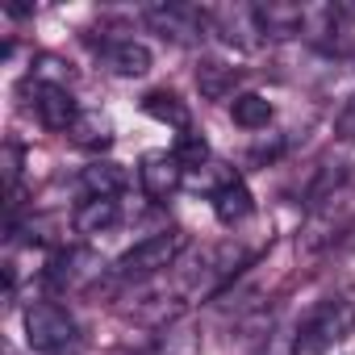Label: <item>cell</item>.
<instances>
[{"instance_id": "16", "label": "cell", "mask_w": 355, "mask_h": 355, "mask_svg": "<svg viewBox=\"0 0 355 355\" xmlns=\"http://www.w3.org/2000/svg\"><path fill=\"white\" fill-rule=\"evenodd\" d=\"M142 113L155 117V121H163V125H171V130H189V121H193L189 105L175 96V92H167V88L146 92V96H142Z\"/></svg>"}, {"instance_id": "2", "label": "cell", "mask_w": 355, "mask_h": 355, "mask_svg": "<svg viewBox=\"0 0 355 355\" xmlns=\"http://www.w3.org/2000/svg\"><path fill=\"white\" fill-rule=\"evenodd\" d=\"M189 247V234L184 230H163V234H150L142 239L138 247H130L121 259H117V280H146V276H159L167 272L180 251Z\"/></svg>"}, {"instance_id": "19", "label": "cell", "mask_w": 355, "mask_h": 355, "mask_svg": "<svg viewBox=\"0 0 355 355\" xmlns=\"http://www.w3.org/2000/svg\"><path fill=\"white\" fill-rule=\"evenodd\" d=\"M197 347H201L197 330H189V326H171V330H163V334L146 347V355H197Z\"/></svg>"}, {"instance_id": "7", "label": "cell", "mask_w": 355, "mask_h": 355, "mask_svg": "<svg viewBox=\"0 0 355 355\" xmlns=\"http://www.w3.org/2000/svg\"><path fill=\"white\" fill-rule=\"evenodd\" d=\"M101 255L88 251V247H67V251H55V259L46 263V280L51 288L67 293V288H88L96 276H101Z\"/></svg>"}, {"instance_id": "15", "label": "cell", "mask_w": 355, "mask_h": 355, "mask_svg": "<svg viewBox=\"0 0 355 355\" xmlns=\"http://www.w3.org/2000/svg\"><path fill=\"white\" fill-rule=\"evenodd\" d=\"M251 209H255V197H251V189H247L243 180H230L226 189L214 193V218H218L222 226H239V222H247Z\"/></svg>"}, {"instance_id": "14", "label": "cell", "mask_w": 355, "mask_h": 355, "mask_svg": "<svg viewBox=\"0 0 355 355\" xmlns=\"http://www.w3.org/2000/svg\"><path fill=\"white\" fill-rule=\"evenodd\" d=\"M239 80H243L239 67H226V63H218V59H201V63H197V88H201L205 101H226V96H234Z\"/></svg>"}, {"instance_id": "6", "label": "cell", "mask_w": 355, "mask_h": 355, "mask_svg": "<svg viewBox=\"0 0 355 355\" xmlns=\"http://www.w3.org/2000/svg\"><path fill=\"white\" fill-rule=\"evenodd\" d=\"M209 30L222 34V42L239 46V51H255L263 42V26L255 5H218L209 9Z\"/></svg>"}, {"instance_id": "10", "label": "cell", "mask_w": 355, "mask_h": 355, "mask_svg": "<svg viewBox=\"0 0 355 355\" xmlns=\"http://www.w3.org/2000/svg\"><path fill=\"white\" fill-rule=\"evenodd\" d=\"M263 38H297L305 30V5L297 0H268V5H255Z\"/></svg>"}, {"instance_id": "1", "label": "cell", "mask_w": 355, "mask_h": 355, "mask_svg": "<svg viewBox=\"0 0 355 355\" xmlns=\"http://www.w3.org/2000/svg\"><path fill=\"white\" fill-rule=\"evenodd\" d=\"M355 330V301L347 297H330L322 301L297 330V355H322L334 343H343Z\"/></svg>"}, {"instance_id": "13", "label": "cell", "mask_w": 355, "mask_h": 355, "mask_svg": "<svg viewBox=\"0 0 355 355\" xmlns=\"http://www.w3.org/2000/svg\"><path fill=\"white\" fill-rule=\"evenodd\" d=\"M67 138H71L80 150H105V146H113V121H109V113H101V109H80V117H76V125L67 130Z\"/></svg>"}, {"instance_id": "12", "label": "cell", "mask_w": 355, "mask_h": 355, "mask_svg": "<svg viewBox=\"0 0 355 355\" xmlns=\"http://www.w3.org/2000/svg\"><path fill=\"white\" fill-rule=\"evenodd\" d=\"M105 67H109L113 76L138 80V76L150 71V51H146L142 42H134V38H117V42L105 46Z\"/></svg>"}, {"instance_id": "3", "label": "cell", "mask_w": 355, "mask_h": 355, "mask_svg": "<svg viewBox=\"0 0 355 355\" xmlns=\"http://www.w3.org/2000/svg\"><path fill=\"white\" fill-rule=\"evenodd\" d=\"M243 263H247V251H243L239 243H218V247L201 251L197 268L184 276V297H189V301L214 297L222 284H230V280L243 272Z\"/></svg>"}, {"instance_id": "5", "label": "cell", "mask_w": 355, "mask_h": 355, "mask_svg": "<svg viewBox=\"0 0 355 355\" xmlns=\"http://www.w3.org/2000/svg\"><path fill=\"white\" fill-rule=\"evenodd\" d=\"M26 343L42 355H55L76 343V318L55 301H38L26 309Z\"/></svg>"}, {"instance_id": "4", "label": "cell", "mask_w": 355, "mask_h": 355, "mask_svg": "<svg viewBox=\"0 0 355 355\" xmlns=\"http://www.w3.org/2000/svg\"><path fill=\"white\" fill-rule=\"evenodd\" d=\"M142 21H146L159 38L175 42V46H193V42H201L205 30H209V13H205V9L175 5V0H167V5H146V9H142Z\"/></svg>"}, {"instance_id": "21", "label": "cell", "mask_w": 355, "mask_h": 355, "mask_svg": "<svg viewBox=\"0 0 355 355\" xmlns=\"http://www.w3.org/2000/svg\"><path fill=\"white\" fill-rule=\"evenodd\" d=\"M21 159H26V155H21V146H17V142H5V189H9V193L17 189V175H21Z\"/></svg>"}, {"instance_id": "8", "label": "cell", "mask_w": 355, "mask_h": 355, "mask_svg": "<svg viewBox=\"0 0 355 355\" xmlns=\"http://www.w3.org/2000/svg\"><path fill=\"white\" fill-rule=\"evenodd\" d=\"M26 88H34V109H38V121L46 130H71L80 109H76V96L67 92V84L59 80H26Z\"/></svg>"}, {"instance_id": "20", "label": "cell", "mask_w": 355, "mask_h": 355, "mask_svg": "<svg viewBox=\"0 0 355 355\" xmlns=\"http://www.w3.org/2000/svg\"><path fill=\"white\" fill-rule=\"evenodd\" d=\"M171 155L180 159V167H205L209 163V142L201 138V134H193V130H184L180 138H175V146H171Z\"/></svg>"}, {"instance_id": "11", "label": "cell", "mask_w": 355, "mask_h": 355, "mask_svg": "<svg viewBox=\"0 0 355 355\" xmlns=\"http://www.w3.org/2000/svg\"><path fill=\"white\" fill-rule=\"evenodd\" d=\"M80 184L88 189V197H109V201H117V197L125 193V184H130V171H125L121 163L96 159V163H88V167H84Z\"/></svg>"}, {"instance_id": "18", "label": "cell", "mask_w": 355, "mask_h": 355, "mask_svg": "<svg viewBox=\"0 0 355 355\" xmlns=\"http://www.w3.org/2000/svg\"><path fill=\"white\" fill-rule=\"evenodd\" d=\"M230 117H234V125H243V130H268V121H272V101L259 96V92H243V96H234Z\"/></svg>"}, {"instance_id": "22", "label": "cell", "mask_w": 355, "mask_h": 355, "mask_svg": "<svg viewBox=\"0 0 355 355\" xmlns=\"http://www.w3.org/2000/svg\"><path fill=\"white\" fill-rule=\"evenodd\" d=\"M334 130L343 134V138H355V96L347 101V109L338 113V121H334Z\"/></svg>"}, {"instance_id": "17", "label": "cell", "mask_w": 355, "mask_h": 355, "mask_svg": "<svg viewBox=\"0 0 355 355\" xmlns=\"http://www.w3.org/2000/svg\"><path fill=\"white\" fill-rule=\"evenodd\" d=\"M117 218H121V205L117 201H109V197H88L80 209H76V230L80 234H105V230H113L117 226Z\"/></svg>"}, {"instance_id": "9", "label": "cell", "mask_w": 355, "mask_h": 355, "mask_svg": "<svg viewBox=\"0 0 355 355\" xmlns=\"http://www.w3.org/2000/svg\"><path fill=\"white\" fill-rule=\"evenodd\" d=\"M138 180H142V193L150 201H167L175 189L184 184V167L171 150H150L142 155V167H138Z\"/></svg>"}]
</instances>
